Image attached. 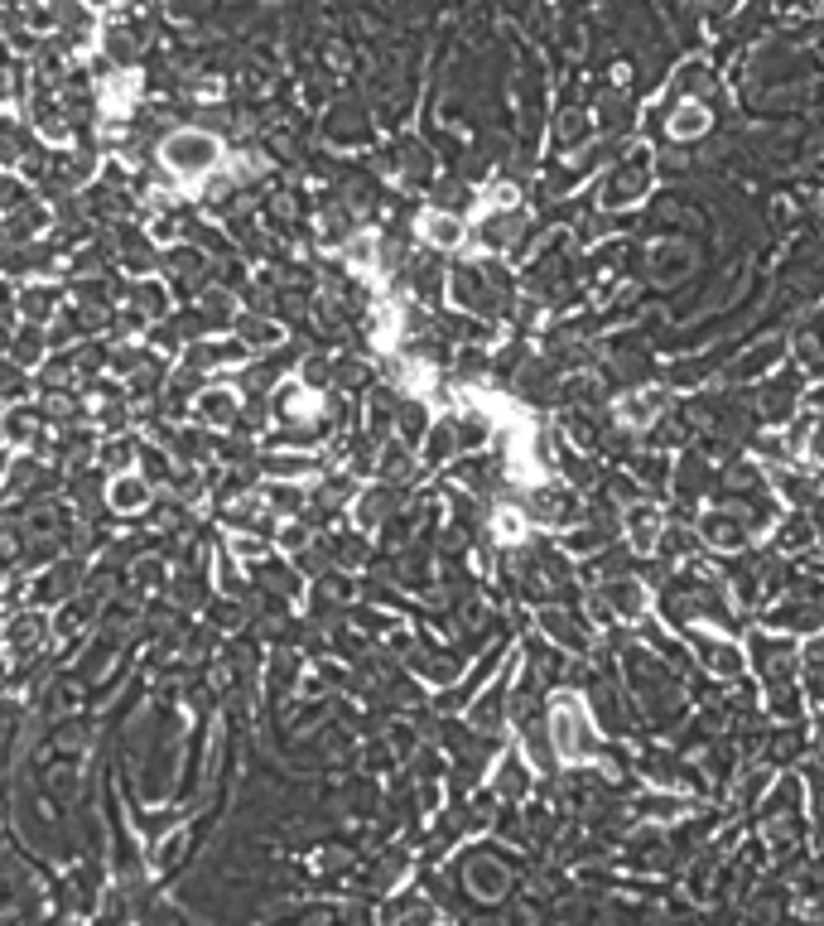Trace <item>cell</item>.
<instances>
[{"label": "cell", "mask_w": 824, "mask_h": 926, "mask_svg": "<svg viewBox=\"0 0 824 926\" xmlns=\"http://www.w3.org/2000/svg\"><path fill=\"white\" fill-rule=\"evenodd\" d=\"M497 536H501V540H516V536H521V512H507V507H501V512H497Z\"/></svg>", "instance_id": "obj_6"}, {"label": "cell", "mask_w": 824, "mask_h": 926, "mask_svg": "<svg viewBox=\"0 0 824 926\" xmlns=\"http://www.w3.org/2000/svg\"><path fill=\"white\" fill-rule=\"evenodd\" d=\"M554 748H560L564 758H583V753H589V709H583L574 695H564L560 705H554Z\"/></svg>", "instance_id": "obj_2"}, {"label": "cell", "mask_w": 824, "mask_h": 926, "mask_svg": "<svg viewBox=\"0 0 824 926\" xmlns=\"http://www.w3.org/2000/svg\"><path fill=\"white\" fill-rule=\"evenodd\" d=\"M112 497H116V507L130 512V507H145V483L140 478H122L112 487Z\"/></svg>", "instance_id": "obj_5"}, {"label": "cell", "mask_w": 824, "mask_h": 926, "mask_svg": "<svg viewBox=\"0 0 824 926\" xmlns=\"http://www.w3.org/2000/svg\"><path fill=\"white\" fill-rule=\"evenodd\" d=\"M704 126H709V116H704L699 102H685V107H680V122H670L675 136H699Z\"/></svg>", "instance_id": "obj_4"}, {"label": "cell", "mask_w": 824, "mask_h": 926, "mask_svg": "<svg viewBox=\"0 0 824 926\" xmlns=\"http://www.w3.org/2000/svg\"><path fill=\"white\" fill-rule=\"evenodd\" d=\"M420 228H424V242H430V246H454L458 242V222L448 213H424Z\"/></svg>", "instance_id": "obj_3"}, {"label": "cell", "mask_w": 824, "mask_h": 926, "mask_svg": "<svg viewBox=\"0 0 824 926\" xmlns=\"http://www.w3.org/2000/svg\"><path fill=\"white\" fill-rule=\"evenodd\" d=\"M165 165L175 175H208L218 165V140L203 136V130H175L165 140Z\"/></svg>", "instance_id": "obj_1"}]
</instances>
